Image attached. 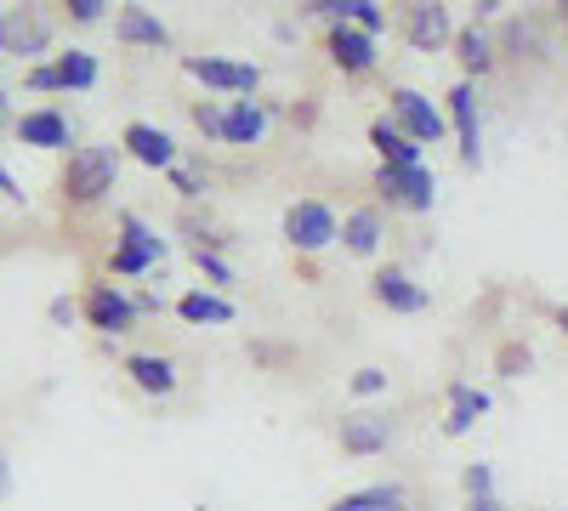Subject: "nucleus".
Instances as JSON below:
<instances>
[{"mask_svg":"<svg viewBox=\"0 0 568 511\" xmlns=\"http://www.w3.org/2000/svg\"><path fill=\"white\" fill-rule=\"evenodd\" d=\"M393 443V421L387 415H347L342 421V449L347 454H382Z\"/></svg>","mask_w":568,"mask_h":511,"instance_id":"14","label":"nucleus"},{"mask_svg":"<svg viewBox=\"0 0 568 511\" xmlns=\"http://www.w3.org/2000/svg\"><path fill=\"white\" fill-rule=\"evenodd\" d=\"M557 324H562V330H568V307H562V313H557Z\"/></svg>","mask_w":568,"mask_h":511,"instance_id":"39","label":"nucleus"},{"mask_svg":"<svg viewBox=\"0 0 568 511\" xmlns=\"http://www.w3.org/2000/svg\"><path fill=\"white\" fill-rule=\"evenodd\" d=\"M125 376L142 387V392H176V364L171 358H160V352H131L125 358Z\"/></svg>","mask_w":568,"mask_h":511,"instance_id":"18","label":"nucleus"},{"mask_svg":"<svg viewBox=\"0 0 568 511\" xmlns=\"http://www.w3.org/2000/svg\"><path fill=\"white\" fill-rule=\"evenodd\" d=\"M103 12H109V0H69V18L74 23H98Z\"/></svg>","mask_w":568,"mask_h":511,"instance_id":"29","label":"nucleus"},{"mask_svg":"<svg viewBox=\"0 0 568 511\" xmlns=\"http://www.w3.org/2000/svg\"><path fill=\"white\" fill-rule=\"evenodd\" d=\"M262 136H267V109H262V103H227V109H222V143L256 149Z\"/></svg>","mask_w":568,"mask_h":511,"instance_id":"13","label":"nucleus"},{"mask_svg":"<svg viewBox=\"0 0 568 511\" xmlns=\"http://www.w3.org/2000/svg\"><path fill=\"white\" fill-rule=\"evenodd\" d=\"M182 69L194 74L200 85H211V91H240V98H251V91L262 85V69H256V63H233V58H182Z\"/></svg>","mask_w":568,"mask_h":511,"instance_id":"6","label":"nucleus"},{"mask_svg":"<svg viewBox=\"0 0 568 511\" xmlns=\"http://www.w3.org/2000/svg\"><path fill=\"white\" fill-rule=\"evenodd\" d=\"M455 34V23H449V12L444 7H404V40L415 45V52H438V45Z\"/></svg>","mask_w":568,"mask_h":511,"instance_id":"10","label":"nucleus"},{"mask_svg":"<svg viewBox=\"0 0 568 511\" xmlns=\"http://www.w3.org/2000/svg\"><path fill=\"white\" fill-rule=\"evenodd\" d=\"M120 149H131V160L142 165H154V171H171L176 165V143H171V131L149 125V120H131L125 136H120Z\"/></svg>","mask_w":568,"mask_h":511,"instance_id":"9","label":"nucleus"},{"mask_svg":"<svg viewBox=\"0 0 568 511\" xmlns=\"http://www.w3.org/2000/svg\"><path fill=\"white\" fill-rule=\"evenodd\" d=\"M7 494H12V460L0 454V500H7Z\"/></svg>","mask_w":568,"mask_h":511,"instance_id":"37","label":"nucleus"},{"mask_svg":"<svg viewBox=\"0 0 568 511\" xmlns=\"http://www.w3.org/2000/svg\"><path fill=\"white\" fill-rule=\"evenodd\" d=\"M375 188L387 194V205H404V211H433L438 200V176L426 165H382Z\"/></svg>","mask_w":568,"mask_h":511,"instance_id":"4","label":"nucleus"},{"mask_svg":"<svg viewBox=\"0 0 568 511\" xmlns=\"http://www.w3.org/2000/svg\"><path fill=\"white\" fill-rule=\"evenodd\" d=\"M52 80H58V91H91L98 85V58L80 52V45H69V52L52 63Z\"/></svg>","mask_w":568,"mask_h":511,"instance_id":"24","label":"nucleus"},{"mask_svg":"<svg viewBox=\"0 0 568 511\" xmlns=\"http://www.w3.org/2000/svg\"><path fill=\"white\" fill-rule=\"evenodd\" d=\"M0 200H7V205H29V194L18 188V176H12L7 165H0Z\"/></svg>","mask_w":568,"mask_h":511,"instance_id":"32","label":"nucleus"},{"mask_svg":"<svg viewBox=\"0 0 568 511\" xmlns=\"http://www.w3.org/2000/svg\"><path fill=\"white\" fill-rule=\"evenodd\" d=\"M45 318H52V324H58V330H69V324L80 318V307H74L69 296H52V307H45Z\"/></svg>","mask_w":568,"mask_h":511,"instance_id":"30","label":"nucleus"},{"mask_svg":"<svg viewBox=\"0 0 568 511\" xmlns=\"http://www.w3.org/2000/svg\"><path fill=\"white\" fill-rule=\"evenodd\" d=\"M478 415H489V392L471 387V381H455V387H449V421H444V432H449V438L471 432V427H478Z\"/></svg>","mask_w":568,"mask_h":511,"instance_id":"17","label":"nucleus"},{"mask_svg":"<svg viewBox=\"0 0 568 511\" xmlns=\"http://www.w3.org/2000/svg\"><path fill=\"white\" fill-rule=\"evenodd\" d=\"M329 511H409V500H404L398 483H369V489H353L342 500H329Z\"/></svg>","mask_w":568,"mask_h":511,"instance_id":"21","label":"nucleus"},{"mask_svg":"<svg viewBox=\"0 0 568 511\" xmlns=\"http://www.w3.org/2000/svg\"><path fill=\"white\" fill-rule=\"evenodd\" d=\"M375 302L393 307V313H420L426 307V290L415 285L404 267H382V273H375Z\"/></svg>","mask_w":568,"mask_h":511,"instance_id":"16","label":"nucleus"},{"mask_svg":"<svg viewBox=\"0 0 568 511\" xmlns=\"http://www.w3.org/2000/svg\"><path fill=\"white\" fill-rule=\"evenodd\" d=\"M500 369H506V376H517V369H529V347H506V352H500Z\"/></svg>","mask_w":568,"mask_h":511,"instance_id":"34","label":"nucleus"},{"mask_svg":"<svg viewBox=\"0 0 568 511\" xmlns=\"http://www.w3.org/2000/svg\"><path fill=\"white\" fill-rule=\"evenodd\" d=\"M506 45H517V52H524V45H535V34H529V29H517V23H511V29H506Z\"/></svg>","mask_w":568,"mask_h":511,"instance_id":"36","label":"nucleus"},{"mask_svg":"<svg viewBox=\"0 0 568 511\" xmlns=\"http://www.w3.org/2000/svg\"><path fill=\"white\" fill-rule=\"evenodd\" d=\"M23 80H29V91H58V80H52V63H34Z\"/></svg>","mask_w":568,"mask_h":511,"instance_id":"33","label":"nucleus"},{"mask_svg":"<svg viewBox=\"0 0 568 511\" xmlns=\"http://www.w3.org/2000/svg\"><path fill=\"white\" fill-rule=\"evenodd\" d=\"M460 483H466V494H471V500H495V472L484 467V460H471V467L460 472Z\"/></svg>","mask_w":568,"mask_h":511,"instance_id":"26","label":"nucleus"},{"mask_svg":"<svg viewBox=\"0 0 568 511\" xmlns=\"http://www.w3.org/2000/svg\"><path fill=\"white\" fill-rule=\"evenodd\" d=\"M387 103H393V114H387V120H393V125H398V131L409 136L415 149H426V143H438V136L449 131V125H444V114H438L433 103H426V98H420L415 85H398V91H393Z\"/></svg>","mask_w":568,"mask_h":511,"instance_id":"3","label":"nucleus"},{"mask_svg":"<svg viewBox=\"0 0 568 511\" xmlns=\"http://www.w3.org/2000/svg\"><path fill=\"white\" fill-rule=\"evenodd\" d=\"M120 251H131V256H142V262L154 267V262L165 256V239H160L154 227L136 216V211H120Z\"/></svg>","mask_w":568,"mask_h":511,"instance_id":"22","label":"nucleus"},{"mask_svg":"<svg viewBox=\"0 0 568 511\" xmlns=\"http://www.w3.org/2000/svg\"><path fill=\"white\" fill-rule=\"evenodd\" d=\"M0 125H7V98H0Z\"/></svg>","mask_w":568,"mask_h":511,"instance_id":"40","label":"nucleus"},{"mask_svg":"<svg viewBox=\"0 0 568 511\" xmlns=\"http://www.w3.org/2000/svg\"><path fill=\"white\" fill-rule=\"evenodd\" d=\"M471 511H506L500 500H471Z\"/></svg>","mask_w":568,"mask_h":511,"instance_id":"38","label":"nucleus"},{"mask_svg":"<svg viewBox=\"0 0 568 511\" xmlns=\"http://www.w3.org/2000/svg\"><path fill=\"white\" fill-rule=\"evenodd\" d=\"M171 182H176V188H182L187 200H200V176H194V171H182V165H171Z\"/></svg>","mask_w":568,"mask_h":511,"instance_id":"35","label":"nucleus"},{"mask_svg":"<svg viewBox=\"0 0 568 511\" xmlns=\"http://www.w3.org/2000/svg\"><path fill=\"white\" fill-rule=\"evenodd\" d=\"M69 114H58V109H29L23 120H18V143L23 149H69Z\"/></svg>","mask_w":568,"mask_h":511,"instance_id":"11","label":"nucleus"},{"mask_svg":"<svg viewBox=\"0 0 568 511\" xmlns=\"http://www.w3.org/2000/svg\"><path fill=\"white\" fill-rule=\"evenodd\" d=\"M114 176H120V149H109V143L74 149L69 165H63V200L69 205H98V200L114 194Z\"/></svg>","mask_w":568,"mask_h":511,"instance_id":"1","label":"nucleus"},{"mask_svg":"<svg viewBox=\"0 0 568 511\" xmlns=\"http://www.w3.org/2000/svg\"><path fill=\"white\" fill-rule=\"evenodd\" d=\"M52 45V18L40 7H7L0 12V52L7 58H40Z\"/></svg>","mask_w":568,"mask_h":511,"instance_id":"2","label":"nucleus"},{"mask_svg":"<svg viewBox=\"0 0 568 511\" xmlns=\"http://www.w3.org/2000/svg\"><path fill=\"white\" fill-rule=\"evenodd\" d=\"M194 125H200L205 136H222V109H216V103H200V109H194Z\"/></svg>","mask_w":568,"mask_h":511,"instance_id":"31","label":"nucleus"},{"mask_svg":"<svg viewBox=\"0 0 568 511\" xmlns=\"http://www.w3.org/2000/svg\"><path fill=\"white\" fill-rule=\"evenodd\" d=\"M176 318L182 324H233V318H240V307H233L227 296H216V290H187L176 302Z\"/></svg>","mask_w":568,"mask_h":511,"instance_id":"19","label":"nucleus"},{"mask_svg":"<svg viewBox=\"0 0 568 511\" xmlns=\"http://www.w3.org/2000/svg\"><path fill=\"white\" fill-rule=\"evenodd\" d=\"M369 149L382 154V165H420V149L409 143V136H404V131H398L387 114L369 125Z\"/></svg>","mask_w":568,"mask_h":511,"instance_id":"20","label":"nucleus"},{"mask_svg":"<svg viewBox=\"0 0 568 511\" xmlns=\"http://www.w3.org/2000/svg\"><path fill=\"white\" fill-rule=\"evenodd\" d=\"M85 318H91V330L125 336V330H136V302H131L120 285H91V296H85Z\"/></svg>","mask_w":568,"mask_h":511,"instance_id":"7","label":"nucleus"},{"mask_svg":"<svg viewBox=\"0 0 568 511\" xmlns=\"http://www.w3.org/2000/svg\"><path fill=\"white\" fill-rule=\"evenodd\" d=\"M353 392H358V398L387 392V369H358V376H353Z\"/></svg>","mask_w":568,"mask_h":511,"instance_id":"28","label":"nucleus"},{"mask_svg":"<svg viewBox=\"0 0 568 511\" xmlns=\"http://www.w3.org/2000/svg\"><path fill=\"white\" fill-rule=\"evenodd\" d=\"M114 34L125 40V45H171V29L160 23V12H149V7H120V18H114Z\"/></svg>","mask_w":568,"mask_h":511,"instance_id":"15","label":"nucleus"},{"mask_svg":"<svg viewBox=\"0 0 568 511\" xmlns=\"http://www.w3.org/2000/svg\"><path fill=\"white\" fill-rule=\"evenodd\" d=\"M455 45H460V63H466V74H489L495 69V40L471 23V29H460L455 34Z\"/></svg>","mask_w":568,"mask_h":511,"instance_id":"25","label":"nucleus"},{"mask_svg":"<svg viewBox=\"0 0 568 511\" xmlns=\"http://www.w3.org/2000/svg\"><path fill=\"white\" fill-rule=\"evenodd\" d=\"M329 58H336V69H347V74H369L375 69V40L358 34L353 23H329Z\"/></svg>","mask_w":568,"mask_h":511,"instance_id":"12","label":"nucleus"},{"mask_svg":"<svg viewBox=\"0 0 568 511\" xmlns=\"http://www.w3.org/2000/svg\"><path fill=\"white\" fill-rule=\"evenodd\" d=\"M336 234H342V245H347L353 256H375V245H382V211H369V205L353 211Z\"/></svg>","mask_w":568,"mask_h":511,"instance_id":"23","label":"nucleus"},{"mask_svg":"<svg viewBox=\"0 0 568 511\" xmlns=\"http://www.w3.org/2000/svg\"><path fill=\"white\" fill-rule=\"evenodd\" d=\"M194 262H200V273L211 278V285H227V278H233V267H227L216 251H194Z\"/></svg>","mask_w":568,"mask_h":511,"instance_id":"27","label":"nucleus"},{"mask_svg":"<svg viewBox=\"0 0 568 511\" xmlns=\"http://www.w3.org/2000/svg\"><path fill=\"white\" fill-rule=\"evenodd\" d=\"M284 239H291L296 251H324V245H336V216H329V205H318V200H296L291 211H284Z\"/></svg>","mask_w":568,"mask_h":511,"instance_id":"5","label":"nucleus"},{"mask_svg":"<svg viewBox=\"0 0 568 511\" xmlns=\"http://www.w3.org/2000/svg\"><path fill=\"white\" fill-rule=\"evenodd\" d=\"M562 23H568V7H562Z\"/></svg>","mask_w":568,"mask_h":511,"instance_id":"41","label":"nucleus"},{"mask_svg":"<svg viewBox=\"0 0 568 511\" xmlns=\"http://www.w3.org/2000/svg\"><path fill=\"white\" fill-rule=\"evenodd\" d=\"M444 125H455V136H460V160L466 165H478L484 160V131H478V91H471L466 80L449 91V120Z\"/></svg>","mask_w":568,"mask_h":511,"instance_id":"8","label":"nucleus"}]
</instances>
